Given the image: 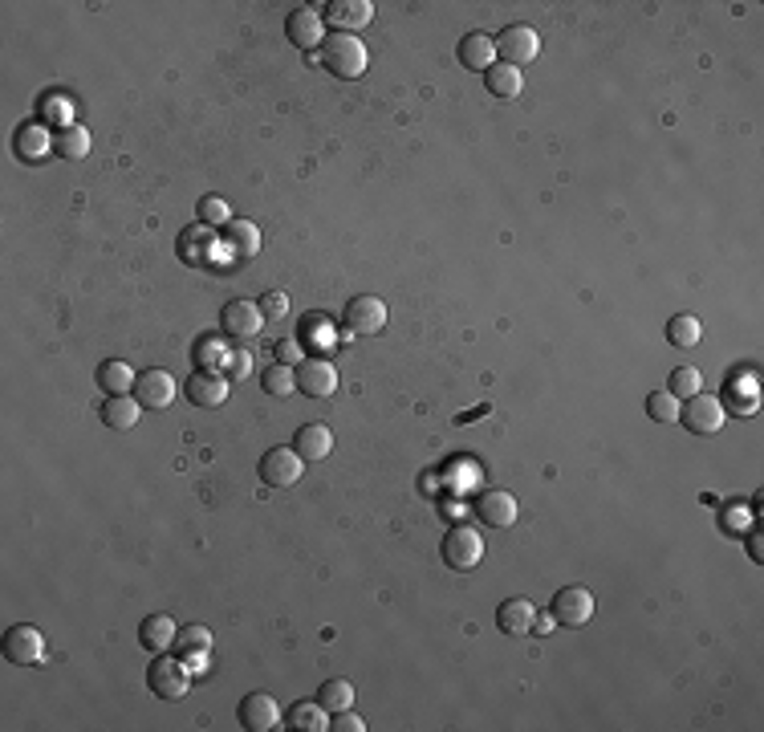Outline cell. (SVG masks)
Instances as JSON below:
<instances>
[{
	"instance_id": "7",
	"label": "cell",
	"mask_w": 764,
	"mask_h": 732,
	"mask_svg": "<svg viewBox=\"0 0 764 732\" xmlns=\"http://www.w3.org/2000/svg\"><path fill=\"white\" fill-rule=\"evenodd\" d=\"M492 41H496V57H504V66H513V70L529 66V61H537V53H541V37L529 25H508Z\"/></svg>"
},
{
	"instance_id": "3",
	"label": "cell",
	"mask_w": 764,
	"mask_h": 732,
	"mask_svg": "<svg viewBox=\"0 0 764 732\" xmlns=\"http://www.w3.org/2000/svg\"><path fill=\"white\" fill-rule=\"evenodd\" d=\"M679 419H683V427L691 436H716V432H724V419H728V411H724V403L716 399V395H691V399H683L679 403Z\"/></svg>"
},
{
	"instance_id": "26",
	"label": "cell",
	"mask_w": 764,
	"mask_h": 732,
	"mask_svg": "<svg viewBox=\"0 0 764 732\" xmlns=\"http://www.w3.org/2000/svg\"><path fill=\"white\" fill-rule=\"evenodd\" d=\"M484 86L492 98H517L525 90V74L513 70V66H504V61H496L492 70H484Z\"/></svg>"
},
{
	"instance_id": "19",
	"label": "cell",
	"mask_w": 764,
	"mask_h": 732,
	"mask_svg": "<svg viewBox=\"0 0 764 732\" xmlns=\"http://www.w3.org/2000/svg\"><path fill=\"white\" fill-rule=\"evenodd\" d=\"M326 21L338 25V33H354V29H366L374 21V5L370 0H330Z\"/></svg>"
},
{
	"instance_id": "30",
	"label": "cell",
	"mask_w": 764,
	"mask_h": 732,
	"mask_svg": "<svg viewBox=\"0 0 764 732\" xmlns=\"http://www.w3.org/2000/svg\"><path fill=\"white\" fill-rule=\"evenodd\" d=\"M317 704H322L326 712H346L354 704V684L350 680H326L322 688H317Z\"/></svg>"
},
{
	"instance_id": "14",
	"label": "cell",
	"mask_w": 764,
	"mask_h": 732,
	"mask_svg": "<svg viewBox=\"0 0 764 732\" xmlns=\"http://www.w3.org/2000/svg\"><path fill=\"white\" fill-rule=\"evenodd\" d=\"M139 403H143V411L151 407V411H163V407H171L175 403V379L167 375V371H143L139 379H135V391H131Z\"/></svg>"
},
{
	"instance_id": "40",
	"label": "cell",
	"mask_w": 764,
	"mask_h": 732,
	"mask_svg": "<svg viewBox=\"0 0 764 732\" xmlns=\"http://www.w3.org/2000/svg\"><path fill=\"white\" fill-rule=\"evenodd\" d=\"M277 358H281V362H293V358H297V346H293V342H281V346H277Z\"/></svg>"
},
{
	"instance_id": "1",
	"label": "cell",
	"mask_w": 764,
	"mask_h": 732,
	"mask_svg": "<svg viewBox=\"0 0 764 732\" xmlns=\"http://www.w3.org/2000/svg\"><path fill=\"white\" fill-rule=\"evenodd\" d=\"M317 53H322V66L334 78H346V82L362 78L366 66H370V53H366V45L354 33H326V41H322V49H317Z\"/></svg>"
},
{
	"instance_id": "35",
	"label": "cell",
	"mask_w": 764,
	"mask_h": 732,
	"mask_svg": "<svg viewBox=\"0 0 764 732\" xmlns=\"http://www.w3.org/2000/svg\"><path fill=\"white\" fill-rule=\"evenodd\" d=\"M301 338H305V342H330V322H326L322 314H309V318L301 322Z\"/></svg>"
},
{
	"instance_id": "15",
	"label": "cell",
	"mask_w": 764,
	"mask_h": 732,
	"mask_svg": "<svg viewBox=\"0 0 764 732\" xmlns=\"http://www.w3.org/2000/svg\"><path fill=\"white\" fill-rule=\"evenodd\" d=\"M285 33L297 49H322L326 41V17H317L313 9H293L285 21Z\"/></svg>"
},
{
	"instance_id": "34",
	"label": "cell",
	"mask_w": 764,
	"mask_h": 732,
	"mask_svg": "<svg viewBox=\"0 0 764 732\" xmlns=\"http://www.w3.org/2000/svg\"><path fill=\"white\" fill-rule=\"evenodd\" d=\"M200 220H204V224H228V220H232L228 200H224V196H204V200H200Z\"/></svg>"
},
{
	"instance_id": "43",
	"label": "cell",
	"mask_w": 764,
	"mask_h": 732,
	"mask_svg": "<svg viewBox=\"0 0 764 732\" xmlns=\"http://www.w3.org/2000/svg\"><path fill=\"white\" fill-rule=\"evenodd\" d=\"M748 554H752V562H760V533L748 537Z\"/></svg>"
},
{
	"instance_id": "16",
	"label": "cell",
	"mask_w": 764,
	"mask_h": 732,
	"mask_svg": "<svg viewBox=\"0 0 764 732\" xmlns=\"http://www.w3.org/2000/svg\"><path fill=\"white\" fill-rule=\"evenodd\" d=\"M187 399L196 403V407H204V411H216L224 399H228V379L220 375V371H196L187 379Z\"/></svg>"
},
{
	"instance_id": "5",
	"label": "cell",
	"mask_w": 764,
	"mask_h": 732,
	"mask_svg": "<svg viewBox=\"0 0 764 732\" xmlns=\"http://www.w3.org/2000/svg\"><path fill=\"white\" fill-rule=\"evenodd\" d=\"M549 615L557 627H569V631H578L594 619V594L586 586H565L553 594V606H549Z\"/></svg>"
},
{
	"instance_id": "18",
	"label": "cell",
	"mask_w": 764,
	"mask_h": 732,
	"mask_svg": "<svg viewBox=\"0 0 764 732\" xmlns=\"http://www.w3.org/2000/svg\"><path fill=\"white\" fill-rule=\"evenodd\" d=\"M220 244H224V253L236 257V261L257 257V249H261V228L252 224V220H228Z\"/></svg>"
},
{
	"instance_id": "24",
	"label": "cell",
	"mask_w": 764,
	"mask_h": 732,
	"mask_svg": "<svg viewBox=\"0 0 764 732\" xmlns=\"http://www.w3.org/2000/svg\"><path fill=\"white\" fill-rule=\"evenodd\" d=\"M175 635H179V627H175L171 615H147L143 627H139V643H143V651H151V655H163V651L175 643Z\"/></svg>"
},
{
	"instance_id": "36",
	"label": "cell",
	"mask_w": 764,
	"mask_h": 732,
	"mask_svg": "<svg viewBox=\"0 0 764 732\" xmlns=\"http://www.w3.org/2000/svg\"><path fill=\"white\" fill-rule=\"evenodd\" d=\"M261 314L265 318H285L289 314V293H265L261 297Z\"/></svg>"
},
{
	"instance_id": "33",
	"label": "cell",
	"mask_w": 764,
	"mask_h": 732,
	"mask_svg": "<svg viewBox=\"0 0 764 732\" xmlns=\"http://www.w3.org/2000/svg\"><path fill=\"white\" fill-rule=\"evenodd\" d=\"M647 415H651L655 423H675V419H679V399H675L671 391H651V395H647Z\"/></svg>"
},
{
	"instance_id": "6",
	"label": "cell",
	"mask_w": 764,
	"mask_h": 732,
	"mask_svg": "<svg viewBox=\"0 0 764 732\" xmlns=\"http://www.w3.org/2000/svg\"><path fill=\"white\" fill-rule=\"evenodd\" d=\"M342 326L358 338H370V334H382L387 326V301L374 297V293H362V297H350V305L342 310Z\"/></svg>"
},
{
	"instance_id": "25",
	"label": "cell",
	"mask_w": 764,
	"mask_h": 732,
	"mask_svg": "<svg viewBox=\"0 0 764 732\" xmlns=\"http://www.w3.org/2000/svg\"><path fill=\"white\" fill-rule=\"evenodd\" d=\"M49 151L57 159H82V155H90V131L78 127V122H66V127H57V135L49 139Z\"/></svg>"
},
{
	"instance_id": "38",
	"label": "cell",
	"mask_w": 764,
	"mask_h": 732,
	"mask_svg": "<svg viewBox=\"0 0 764 732\" xmlns=\"http://www.w3.org/2000/svg\"><path fill=\"white\" fill-rule=\"evenodd\" d=\"M41 147H49V143H41V131H21V139H17V151H21V155H25V151L37 155Z\"/></svg>"
},
{
	"instance_id": "23",
	"label": "cell",
	"mask_w": 764,
	"mask_h": 732,
	"mask_svg": "<svg viewBox=\"0 0 764 732\" xmlns=\"http://www.w3.org/2000/svg\"><path fill=\"white\" fill-rule=\"evenodd\" d=\"M98 391L102 395H131L135 391V371H131V362H122V358H106L102 366H98Z\"/></svg>"
},
{
	"instance_id": "22",
	"label": "cell",
	"mask_w": 764,
	"mask_h": 732,
	"mask_svg": "<svg viewBox=\"0 0 764 732\" xmlns=\"http://www.w3.org/2000/svg\"><path fill=\"white\" fill-rule=\"evenodd\" d=\"M456 53H460V66L472 70V74H484V70L496 66V41L484 37V33H468Z\"/></svg>"
},
{
	"instance_id": "28",
	"label": "cell",
	"mask_w": 764,
	"mask_h": 732,
	"mask_svg": "<svg viewBox=\"0 0 764 732\" xmlns=\"http://www.w3.org/2000/svg\"><path fill=\"white\" fill-rule=\"evenodd\" d=\"M667 342L679 346V350H695L699 342H704V326H699V318H691V314H675L667 322Z\"/></svg>"
},
{
	"instance_id": "13",
	"label": "cell",
	"mask_w": 764,
	"mask_h": 732,
	"mask_svg": "<svg viewBox=\"0 0 764 732\" xmlns=\"http://www.w3.org/2000/svg\"><path fill=\"white\" fill-rule=\"evenodd\" d=\"M517 513H521L517 497H513V493H504V488L480 493V501H476V517H480V525H488V529H513Z\"/></svg>"
},
{
	"instance_id": "31",
	"label": "cell",
	"mask_w": 764,
	"mask_h": 732,
	"mask_svg": "<svg viewBox=\"0 0 764 732\" xmlns=\"http://www.w3.org/2000/svg\"><path fill=\"white\" fill-rule=\"evenodd\" d=\"M175 643H179L183 659H208V651H212V635H208V627H179Z\"/></svg>"
},
{
	"instance_id": "27",
	"label": "cell",
	"mask_w": 764,
	"mask_h": 732,
	"mask_svg": "<svg viewBox=\"0 0 764 732\" xmlns=\"http://www.w3.org/2000/svg\"><path fill=\"white\" fill-rule=\"evenodd\" d=\"M285 724L297 728V732H322V728H330V716L317 700H301V704H293L285 712Z\"/></svg>"
},
{
	"instance_id": "4",
	"label": "cell",
	"mask_w": 764,
	"mask_h": 732,
	"mask_svg": "<svg viewBox=\"0 0 764 732\" xmlns=\"http://www.w3.org/2000/svg\"><path fill=\"white\" fill-rule=\"evenodd\" d=\"M147 684L159 700H183L191 692V671L183 659H167V655H155L151 667H147Z\"/></svg>"
},
{
	"instance_id": "32",
	"label": "cell",
	"mask_w": 764,
	"mask_h": 732,
	"mask_svg": "<svg viewBox=\"0 0 764 732\" xmlns=\"http://www.w3.org/2000/svg\"><path fill=\"white\" fill-rule=\"evenodd\" d=\"M667 391H671L675 399H691V395L704 391V375H699L695 366H679V371L671 375V383H667Z\"/></svg>"
},
{
	"instance_id": "9",
	"label": "cell",
	"mask_w": 764,
	"mask_h": 732,
	"mask_svg": "<svg viewBox=\"0 0 764 732\" xmlns=\"http://www.w3.org/2000/svg\"><path fill=\"white\" fill-rule=\"evenodd\" d=\"M265 326V314L257 301H228L220 310V330L224 338H236V342H252Z\"/></svg>"
},
{
	"instance_id": "11",
	"label": "cell",
	"mask_w": 764,
	"mask_h": 732,
	"mask_svg": "<svg viewBox=\"0 0 764 732\" xmlns=\"http://www.w3.org/2000/svg\"><path fill=\"white\" fill-rule=\"evenodd\" d=\"M236 716H240V728H248V732H273L281 724V704L269 692H248L240 700Z\"/></svg>"
},
{
	"instance_id": "12",
	"label": "cell",
	"mask_w": 764,
	"mask_h": 732,
	"mask_svg": "<svg viewBox=\"0 0 764 732\" xmlns=\"http://www.w3.org/2000/svg\"><path fill=\"white\" fill-rule=\"evenodd\" d=\"M5 659L9 663H41L45 659V635L33 623H17L5 631Z\"/></svg>"
},
{
	"instance_id": "17",
	"label": "cell",
	"mask_w": 764,
	"mask_h": 732,
	"mask_svg": "<svg viewBox=\"0 0 764 732\" xmlns=\"http://www.w3.org/2000/svg\"><path fill=\"white\" fill-rule=\"evenodd\" d=\"M293 452L305 460V464H317V460H326L334 452V432L326 423H305L297 427V436H293Z\"/></svg>"
},
{
	"instance_id": "42",
	"label": "cell",
	"mask_w": 764,
	"mask_h": 732,
	"mask_svg": "<svg viewBox=\"0 0 764 732\" xmlns=\"http://www.w3.org/2000/svg\"><path fill=\"white\" fill-rule=\"evenodd\" d=\"M228 375H232V379H240V375H244V354H236V358H232V366H228Z\"/></svg>"
},
{
	"instance_id": "41",
	"label": "cell",
	"mask_w": 764,
	"mask_h": 732,
	"mask_svg": "<svg viewBox=\"0 0 764 732\" xmlns=\"http://www.w3.org/2000/svg\"><path fill=\"white\" fill-rule=\"evenodd\" d=\"M533 631H537V635H549V631H557V623H553V615H545V619H537V623H533Z\"/></svg>"
},
{
	"instance_id": "21",
	"label": "cell",
	"mask_w": 764,
	"mask_h": 732,
	"mask_svg": "<svg viewBox=\"0 0 764 732\" xmlns=\"http://www.w3.org/2000/svg\"><path fill=\"white\" fill-rule=\"evenodd\" d=\"M533 623H537V606H533L529 598H508V602H500V610H496V627H500L504 635H529Z\"/></svg>"
},
{
	"instance_id": "2",
	"label": "cell",
	"mask_w": 764,
	"mask_h": 732,
	"mask_svg": "<svg viewBox=\"0 0 764 732\" xmlns=\"http://www.w3.org/2000/svg\"><path fill=\"white\" fill-rule=\"evenodd\" d=\"M439 549H443V562H448L452 570H460V574H468V570H476L484 562V537L472 525H452L448 533H443Z\"/></svg>"
},
{
	"instance_id": "8",
	"label": "cell",
	"mask_w": 764,
	"mask_h": 732,
	"mask_svg": "<svg viewBox=\"0 0 764 732\" xmlns=\"http://www.w3.org/2000/svg\"><path fill=\"white\" fill-rule=\"evenodd\" d=\"M297 375V391L309 399H330L338 391V366L330 358H301L293 366Z\"/></svg>"
},
{
	"instance_id": "20",
	"label": "cell",
	"mask_w": 764,
	"mask_h": 732,
	"mask_svg": "<svg viewBox=\"0 0 764 732\" xmlns=\"http://www.w3.org/2000/svg\"><path fill=\"white\" fill-rule=\"evenodd\" d=\"M139 419H143V403L135 395H110L102 403V423L110 432H135Z\"/></svg>"
},
{
	"instance_id": "37",
	"label": "cell",
	"mask_w": 764,
	"mask_h": 732,
	"mask_svg": "<svg viewBox=\"0 0 764 732\" xmlns=\"http://www.w3.org/2000/svg\"><path fill=\"white\" fill-rule=\"evenodd\" d=\"M330 728L334 732H366V724L346 708V712H334V720H330Z\"/></svg>"
},
{
	"instance_id": "10",
	"label": "cell",
	"mask_w": 764,
	"mask_h": 732,
	"mask_svg": "<svg viewBox=\"0 0 764 732\" xmlns=\"http://www.w3.org/2000/svg\"><path fill=\"white\" fill-rule=\"evenodd\" d=\"M257 472H261V480H265L269 488H289V484H297V480H301L305 460H301L293 448H269V452L261 456Z\"/></svg>"
},
{
	"instance_id": "39",
	"label": "cell",
	"mask_w": 764,
	"mask_h": 732,
	"mask_svg": "<svg viewBox=\"0 0 764 732\" xmlns=\"http://www.w3.org/2000/svg\"><path fill=\"white\" fill-rule=\"evenodd\" d=\"M45 114H49V118H70V102H66V98H49V102H45Z\"/></svg>"
},
{
	"instance_id": "29",
	"label": "cell",
	"mask_w": 764,
	"mask_h": 732,
	"mask_svg": "<svg viewBox=\"0 0 764 732\" xmlns=\"http://www.w3.org/2000/svg\"><path fill=\"white\" fill-rule=\"evenodd\" d=\"M261 391H265V395H273V399H289V395L297 391V375L289 371L285 362L265 366V371H261Z\"/></svg>"
}]
</instances>
